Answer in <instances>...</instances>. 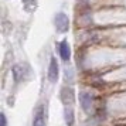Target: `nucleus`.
I'll return each instance as SVG.
<instances>
[{
    "label": "nucleus",
    "mask_w": 126,
    "mask_h": 126,
    "mask_svg": "<svg viewBox=\"0 0 126 126\" xmlns=\"http://www.w3.org/2000/svg\"><path fill=\"white\" fill-rule=\"evenodd\" d=\"M54 23H55V29L58 33H67L69 29V18L67 14L64 13H57L54 17Z\"/></svg>",
    "instance_id": "obj_1"
},
{
    "label": "nucleus",
    "mask_w": 126,
    "mask_h": 126,
    "mask_svg": "<svg viewBox=\"0 0 126 126\" xmlns=\"http://www.w3.org/2000/svg\"><path fill=\"white\" fill-rule=\"evenodd\" d=\"M58 77H60V67H58L57 60L52 57L50 61V67H48V79H50V82L54 84L58 81Z\"/></svg>",
    "instance_id": "obj_2"
},
{
    "label": "nucleus",
    "mask_w": 126,
    "mask_h": 126,
    "mask_svg": "<svg viewBox=\"0 0 126 126\" xmlns=\"http://www.w3.org/2000/svg\"><path fill=\"white\" fill-rule=\"evenodd\" d=\"M58 51H60V57L63 61H68L69 57H71V48H69V44L67 40L61 41L58 44Z\"/></svg>",
    "instance_id": "obj_3"
},
{
    "label": "nucleus",
    "mask_w": 126,
    "mask_h": 126,
    "mask_svg": "<svg viewBox=\"0 0 126 126\" xmlns=\"http://www.w3.org/2000/svg\"><path fill=\"white\" fill-rule=\"evenodd\" d=\"M79 102H81V105H82V109H84L85 112H89L91 108H92V103H94L91 94H86V92L79 94Z\"/></svg>",
    "instance_id": "obj_4"
},
{
    "label": "nucleus",
    "mask_w": 126,
    "mask_h": 126,
    "mask_svg": "<svg viewBox=\"0 0 126 126\" xmlns=\"http://www.w3.org/2000/svg\"><path fill=\"white\" fill-rule=\"evenodd\" d=\"M33 126H46V112H44L43 106H40L35 110L34 119H33Z\"/></svg>",
    "instance_id": "obj_5"
},
{
    "label": "nucleus",
    "mask_w": 126,
    "mask_h": 126,
    "mask_svg": "<svg viewBox=\"0 0 126 126\" xmlns=\"http://www.w3.org/2000/svg\"><path fill=\"white\" fill-rule=\"evenodd\" d=\"M65 122L68 126H72V123H74V113H72L71 108H65Z\"/></svg>",
    "instance_id": "obj_6"
},
{
    "label": "nucleus",
    "mask_w": 126,
    "mask_h": 126,
    "mask_svg": "<svg viewBox=\"0 0 126 126\" xmlns=\"http://www.w3.org/2000/svg\"><path fill=\"white\" fill-rule=\"evenodd\" d=\"M1 126H7V123H6V116H4V115H1Z\"/></svg>",
    "instance_id": "obj_7"
},
{
    "label": "nucleus",
    "mask_w": 126,
    "mask_h": 126,
    "mask_svg": "<svg viewBox=\"0 0 126 126\" xmlns=\"http://www.w3.org/2000/svg\"><path fill=\"white\" fill-rule=\"evenodd\" d=\"M81 1V4H86V3H88V0H79Z\"/></svg>",
    "instance_id": "obj_8"
}]
</instances>
